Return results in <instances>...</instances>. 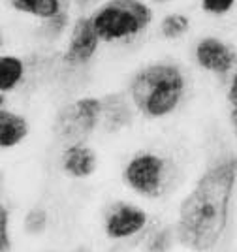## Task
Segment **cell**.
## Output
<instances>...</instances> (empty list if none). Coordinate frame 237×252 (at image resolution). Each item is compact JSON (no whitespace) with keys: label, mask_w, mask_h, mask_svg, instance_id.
<instances>
[{"label":"cell","mask_w":237,"mask_h":252,"mask_svg":"<svg viewBox=\"0 0 237 252\" xmlns=\"http://www.w3.org/2000/svg\"><path fill=\"white\" fill-rule=\"evenodd\" d=\"M236 185V158H228L211 166L198 179L190 194L181 201L177 217V235L186 249L209 252L220 243L228 226Z\"/></svg>","instance_id":"cell-1"},{"label":"cell","mask_w":237,"mask_h":252,"mask_svg":"<svg viewBox=\"0 0 237 252\" xmlns=\"http://www.w3.org/2000/svg\"><path fill=\"white\" fill-rule=\"evenodd\" d=\"M186 79L171 63L143 66L130 81V96L135 109L147 119H164L175 111L185 96Z\"/></svg>","instance_id":"cell-2"},{"label":"cell","mask_w":237,"mask_h":252,"mask_svg":"<svg viewBox=\"0 0 237 252\" xmlns=\"http://www.w3.org/2000/svg\"><path fill=\"white\" fill-rule=\"evenodd\" d=\"M91 19L102 42L128 43L149 29L153 11L143 0H109Z\"/></svg>","instance_id":"cell-3"},{"label":"cell","mask_w":237,"mask_h":252,"mask_svg":"<svg viewBox=\"0 0 237 252\" xmlns=\"http://www.w3.org/2000/svg\"><path fill=\"white\" fill-rule=\"evenodd\" d=\"M103 115V102L100 98L85 96L66 105L57 117L55 132L61 139L81 143V139L89 136Z\"/></svg>","instance_id":"cell-4"},{"label":"cell","mask_w":237,"mask_h":252,"mask_svg":"<svg viewBox=\"0 0 237 252\" xmlns=\"http://www.w3.org/2000/svg\"><path fill=\"white\" fill-rule=\"evenodd\" d=\"M166 160L155 153H137L128 160L124 168V183L128 189L145 198H155L162 194L166 181Z\"/></svg>","instance_id":"cell-5"},{"label":"cell","mask_w":237,"mask_h":252,"mask_svg":"<svg viewBox=\"0 0 237 252\" xmlns=\"http://www.w3.org/2000/svg\"><path fill=\"white\" fill-rule=\"evenodd\" d=\"M147 224V213L132 203H117L113 205L105 220H103V231L109 239H126L145 228Z\"/></svg>","instance_id":"cell-6"},{"label":"cell","mask_w":237,"mask_h":252,"mask_svg":"<svg viewBox=\"0 0 237 252\" xmlns=\"http://www.w3.org/2000/svg\"><path fill=\"white\" fill-rule=\"evenodd\" d=\"M100 36L94 29L93 19L91 17H79L75 19L72 27V34H70V42H68V49H66V63L73 64V66H83L93 59L98 47H100Z\"/></svg>","instance_id":"cell-7"},{"label":"cell","mask_w":237,"mask_h":252,"mask_svg":"<svg viewBox=\"0 0 237 252\" xmlns=\"http://www.w3.org/2000/svg\"><path fill=\"white\" fill-rule=\"evenodd\" d=\"M194 57L196 63L211 74H226L236 63V51L215 36L202 38L194 49Z\"/></svg>","instance_id":"cell-8"},{"label":"cell","mask_w":237,"mask_h":252,"mask_svg":"<svg viewBox=\"0 0 237 252\" xmlns=\"http://www.w3.org/2000/svg\"><path fill=\"white\" fill-rule=\"evenodd\" d=\"M98 166V158L91 147L83 143H73L62 153V169L75 179L91 177Z\"/></svg>","instance_id":"cell-9"},{"label":"cell","mask_w":237,"mask_h":252,"mask_svg":"<svg viewBox=\"0 0 237 252\" xmlns=\"http://www.w3.org/2000/svg\"><path fill=\"white\" fill-rule=\"evenodd\" d=\"M10 4L17 11H23L27 15L51 21L61 15H68L70 0H10Z\"/></svg>","instance_id":"cell-10"},{"label":"cell","mask_w":237,"mask_h":252,"mask_svg":"<svg viewBox=\"0 0 237 252\" xmlns=\"http://www.w3.org/2000/svg\"><path fill=\"white\" fill-rule=\"evenodd\" d=\"M27 136H29V125L25 117L2 107L0 111V145L2 149H11L19 145Z\"/></svg>","instance_id":"cell-11"},{"label":"cell","mask_w":237,"mask_h":252,"mask_svg":"<svg viewBox=\"0 0 237 252\" xmlns=\"http://www.w3.org/2000/svg\"><path fill=\"white\" fill-rule=\"evenodd\" d=\"M25 77V63L15 55H4L0 59V91L11 93Z\"/></svg>","instance_id":"cell-12"},{"label":"cell","mask_w":237,"mask_h":252,"mask_svg":"<svg viewBox=\"0 0 237 252\" xmlns=\"http://www.w3.org/2000/svg\"><path fill=\"white\" fill-rule=\"evenodd\" d=\"M188 29H190V19L185 13H169L160 23V32L168 40H179L188 32Z\"/></svg>","instance_id":"cell-13"},{"label":"cell","mask_w":237,"mask_h":252,"mask_svg":"<svg viewBox=\"0 0 237 252\" xmlns=\"http://www.w3.org/2000/svg\"><path fill=\"white\" fill-rule=\"evenodd\" d=\"M103 113L107 119V126L111 128H119L126 123V117H130L126 105H123L121 102H109V105L103 104Z\"/></svg>","instance_id":"cell-14"},{"label":"cell","mask_w":237,"mask_h":252,"mask_svg":"<svg viewBox=\"0 0 237 252\" xmlns=\"http://www.w3.org/2000/svg\"><path fill=\"white\" fill-rule=\"evenodd\" d=\"M10 211L6 205L0 207V252H10Z\"/></svg>","instance_id":"cell-15"},{"label":"cell","mask_w":237,"mask_h":252,"mask_svg":"<svg viewBox=\"0 0 237 252\" xmlns=\"http://www.w3.org/2000/svg\"><path fill=\"white\" fill-rule=\"evenodd\" d=\"M236 0H202V10L209 15H226L234 10Z\"/></svg>","instance_id":"cell-16"},{"label":"cell","mask_w":237,"mask_h":252,"mask_svg":"<svg viewBox=\"0 0 237 252\" xmlns=\"http://www.w3.org/2000/svg\"><path fill=\"white\" fill-rule=\"evenodd\" d=\"M228 102L232 105L234 115L237 117V74L232 77V83H230V89H228Z\"/></svg>","instance_id":"cell-17"},{"label":"cell","mask_w":237,"mask_h":252,"mask_svg":"<svg viewBox=\"0 0 237 252\" xmlns=\"http://www.w3.org/2000/svg\"><path fill=\"white\" fill-rule=\"evenodd\" d=\"M77 2H81V4H85V2H89V0H77Z\"/></svg>","instance_id":"cell-18"},{"label":"cell","mask_w":237,"mask_h":252,"mask_svg":"<svg viewBox=\"0 0 237 252\" xmlns=\"http://www.w3.org/2000/svg\"><path fill=\"white\" fill-rule=\"evenodd\" d=\"M158 2H168V0H158Z\"/></svg>","instance_id":"cell-19"},{"label":"cell","mask_w":237,"mask_h":252,"mask_svg":"<svg viewBox=\"0 0 237 252\" xmlns=\"http://www.w3.org/2000/svg\"><path fill=\"white\" fill-rule=\"evenodd\" d=\"M75 252H83V251H75Z\"/></svg>","instance_id":"cell-20"}]
</instances>
